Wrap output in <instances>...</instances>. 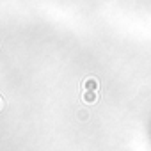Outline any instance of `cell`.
Here are the masks:
<instances>
[{
	"label": "cell",
	"mask_w": 151,
	"mask_h": 151,
	"mask_svg": "<svg viewBox=\"0 0 151 151\" xmlns=\"http://www.w3.org/2000/svg\"><path fill=\"white\" fill-rule=\"evenodd\" d=\"M84 87H86V91H96L98 89V80L96 78H87L84 82Z\"/></svg>",
	"instance_id": "1"
},
{
	"label": "cell",
	"mask_w": 151,
	"mask_h": 151,
	"mask_svg": "<svg viewBox=\"0 0 151 151\" xmlns=\"http://www.w3.org/2000/svg\"><path fill=\"white\" fill-rule=\"evenodd\" d=\"M84 101L86 103H94L96 101V93L94 91H86L84 93Z\"/></svg>",
	"instance_id": "2"
}]
</instances>
